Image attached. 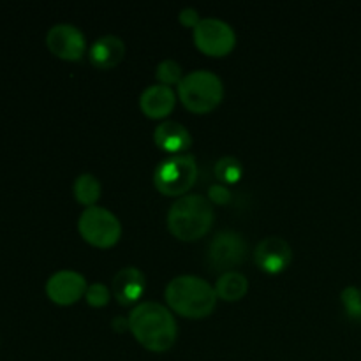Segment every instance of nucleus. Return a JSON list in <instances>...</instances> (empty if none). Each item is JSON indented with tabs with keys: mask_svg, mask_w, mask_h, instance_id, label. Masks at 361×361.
<instances>
[{
	"mask_svg": "<svg viewBox=\"0 0 361 361\" xmlns=\"http://www.w3.org/2000/svg\"><path fill=\"white\" fill-rule=\"evenodd\" d=\"M214 286L196 275H178L166 288V300L175 312L185 317H204L215 309Z\"/></svg>",
	"mask_w": 361,
	"mask_h": 361,
	"instance_id": "3",
	"label": "nucleus"
},
{
	"mask_svg": "<svg viewBox=\"0 0 361 361\" xmlns=\"http://www.w3.org/2000/svg\"><path fill=\"white\" fill-rule=\"evenodd\" d=\"M214 224V208L210 200L201 194L182 196L168 212V229L183 242L200 240Z\"/></svg>",
	"mask_w": 361,
	"mask_h": 361,
	"instance_id": "2",
	"label": "nucleus"
},
{
	"mask_svg": "<svg viewBox=\"0 0 361 361\" xmlns=\"http://www.w3.org/2000/svg\"><path fill=\"white\" fill-rule=\"evenodd\" d=\"M197 178V164L194 155H168L154 171V185L164 196H182Z\"/></svg>",
	"mask_w": 361,
	"mask_h": 361,
	"instance_id": "5",
	"label": "nucleus"
},
{
	"mask_svg": "<svg viewBox=\"0 0 361 361\" xmlns=\"http://www.w3.org/2000/svg\"><path fill=\"white\" fill-rule=\"evenodd\" d=\"M126 56V44L116 35H102L92 44L90 60L99 69H111Z\"/></svg>",
	"mask_w": 361,
	"mask_h": 361,
	"instance_id": "15",
	"label": "nucleus"
},
{
	"mask_svg": "<svg viewBox=\"0 0 361 361\" xmlns=\"http://www.w3.org/2000/svg\"><path fill=\"white\" fill-rule=\"evenodd\" d=\"M256 264L267 274H281L293 259L291 245L281 236H270L257 243L254 250Z\"/></svg>",
	"mask_w": 361,
	"mask_h": 361,
	"instance_id": "11",
	"label": "nucleus"
},
{
	"mask_svg": "<svg viewBox=\"0 0 361 361\" xmlns=\"http://www.w3.org/2000/svg\"><path fill=\"white\" fill-rule=\"evenodd\" d=\"M73 190L78 203L85 204L87 208L95 207L97 200L101 197V182L90 173H83L74 180Z\"/></svg>",
	"mask_w": 361,
	"mask_h": 361,
	"instance_id": "17",
	"label": "nucleus"
},
{
	"mask_svg": "<svg viewBox=\"0 0 361 361\" xmlns=\"http://www.w3.org/2000/svg\"><path fill=\"white\" fill-rule=\"evenodd\" d=\"M178 20L180 23L185 25V27H196V25L201 21L200 13H197V9H194V7H185V9L180 11Z\"/></svg>",
	"mask_w": 361,
	"mask_h": 361,
	"instance_id": "23",
	"label": "nucleus"
},
{
	"mask_svg": "<svg viewBox=\"0 0 361 361\" xmlns=\"http://www.w3.org/2000/svg\"><path fill=\"white\" fill-rule=\"evenodd\" d=\"M194 42L210 56H224L235 48L236 35L231 25L219 18H203L194 27Z\"/></svg>",
	"mask_w": 361,
	"mask_h": 361,
	"instance_id": "7",
	"label": "nucleus"
},
{
	"mask_svg": "<svg viewBox=\"0 0 361 361\" xmlns=\"http://www.w3.org/2000/svg\"><path fill=\"white\" fill-rule=\"evenodd\" d=\"M154 141L161 150L168 152V154H185L187 148L192 143L190 133L178 122L173 120H166V122L159 123L154 130Z\"/></svg>",
	"mask_w": 361,
	"mask_h": 361,
	"instance_id": "13",
	"label": "nucleus"
},
{
	"mask_svg": "<svg viewBox=\"0 0 361 361\" xmlns=\"http://www.w3.org/2000/svg\"><path fill=\"white\" fill-rule=\"evenodd\" d=\"M145 286H147V281H145L143 271L134 267H127L115 275L111 282V291L122 305H130L143 296Z\"/></svg>",
	"mask_w": 361,
	"mask_h": 361,
	"instance_id": "12",
	"label": "nucleus"
},
{
	"mask_svg": "<svg viewBox=\"0 0 361 361\" xmlns=\"http://www.w3.org/2000/svg\"><path fill=\"white\" fill-rule=\"evenodd\" d=\"M87 293V281L80 271L60 270L46 282V295L59 305H71Z\"/></svg>",
	"mask_w": 361,
	"mask_h": 361,
	"instance_id": "10",
	"label": "nucleus"
},
{
	"mask_svg": "<svg viewBox=\"0 0 361 361\" xmlns=\"http://www.w3.org/2000/svg\"><path fill=\"white\" fill-rule=\"evenodd\" d=\"M247 289H249V281L245 275L233 270L224 271L215 284V293L219 298H224L228 302H236V300L243 298Z\"/></svg>",
	"mask_w": 361,
	"mask_h": 361,
	"instance_id": "16",
	"label": "nucleus"
},
{
	"mask_svg": "<svg viewBox=\"0 0 361 361\" xmlns=\"http://www.w3.org/2000/svg\"><path fill=\"white\" fill-rule=\"evenodd\" d=\"M46 44L49 51L62 60H80L87 48L85 34L71 23H59L49 28L46 35Z\"/></svg>",
	"mask_w": 361,
	"mask_h": 361,
	"instance_id": "9",
	"label": "nucleus"
},
{
	"mask_svg": "<svg viewBox=\"0 0 361 361\" xmlns=\"http://www.w3.org/2000/svg\"><path fill=\"white\" fill-rule=\"evenodd\" d=\"M344 309L353 321H361V291L349 286L341 295Z\"/></svg>",
	"mask_w": 361,
	"mask_h": 361,
	"instance_id": "20",
	"label": "nucleus"
},
{
	"mask_svg": "<svg viewBox=\"0 0 361 361\" xmlns=\"http://www.w3.org/2000/svg\"><path fill=\"white\" fill-rule=\"evenodd\" d=\"M129 328L143 348L164 353L176 341V321L171 310L157 302H143L129 314Z\"/></svg>",
	"mask_w": 361,
	"mask_h": 361,
	"instance_id": "1",
	"label": "nucleus"
},
{
	"mask_svg": "<svg viewBox=\"0 0 361 361\" xmlns=\"http://www.w3.org/2000/svg\"><path fill=\"white\" fill-rule=\"evenodd\" d=\"M78 229L88 243L95 247L115 245L122 235V226L113 212L102 207H90L78 219Z\"/></svg>",
	"mask_w": 361,
	"mask_h": 361,
	"instance_id": "6",
	"label": "nucleus"
},
{
	"mask_svg": "<svg viewBox=\"0 0 361 361\" xmlns=\"http://www.w3.org/2000/svg\"><path fill=\"white\" fill-rule=\"evenodd\" d=\"M208 197H210L212 203L226 204L231 201V190H229L224 183H214V185L208 189Z\"/></svg>",
	"mask_w": 361,
	"mask_h": 361,
	"instance_id": "22",
	"label": "nucleus"
},
{
	"mask_svg": "<svg viewBox=\"0 0 361 361\" xmlns=\"http://www.w3.org/2000/svg\"><path fill=\"white\" fill-rule=\"evenodd\" d=\"M243 175V166L233 155H224L215 162V176L222 183H236Z\"/></svg>",
	"mask_w": 361,
	"mask_h": 361,
	"instance_id": "18",
	"label": "nucleus"
},
{
	"mask_svg": "<svg viewBox=\"0 0 361 361\" xmlns=\"http://www.w3.org/2000/svg\"><path fill=\"white\" fill-rule=\"evenodd\" d=\"M247 257V242L240 233L226 231L217 233L212 238L207 250V259L214 270H228L242 264Z\"/></svg>",
	"mask_w": 361,
	"mask_h": 361,
	"instance_id": "8",
	"label": "nucleus"
},
{
	"mask_svg": "<svg viewBox=\"0 0 361 361\" xmlns=\"http://www.w3.org/2000/svg\"><path fill=\"white\" fill-rule=\"evenodd\" d=\"M178 95L183 106L192 113H208L217 108L224 97V85L212 71L197 69L182 78Z\"/></svg>",
	"mask_w": 361,
	"mask_h": 361,
	"instance_id": "4",
	"label": "nucleus"
},
{
	"mask_svg": "<svg viewBox=\"0 0 361 361\" xmlns=\"http://www.w3.org/2000/svg\"><path fill=\"white\" fill-rule=\"evenodd\" d=\"M109 296L111 293H109L108 286L102 282H94L92 286H88L87 293H85V298L92 307H104L109 302Z\"/></svg>",
	"mask_w": 361,
	"mask_h": 361,
	"instance_id": "21",
	"label": "nucleus"
},
{
	"mask_svg": "<svg viewBox=\"0 0 361 361\" xmlns=\"http://www.w3.org/2000/svg\"><path fill=\"white\" fill-rule=\"evenodd\" d=\"M155 76L161 81V85L171 87V85H178L183 78V69L178 62L171 59L162 60L155 69Z\"/></svg>",
	"mask_w": 361,
	"mask_h": 361,
	"instance_id": "19",
	"label": "nucleus"
},
{
	"mask_svg": "<svg viewBox=\"0 0 361 361\" xmlns=\"http://www.w3.org/2000/svg\"><path fill=\"white\" fill-rule=\"evenodd\" d=\"M111 326L115 328L116 331H123L126 330V328H129V317H115V319H113V323H111Z\"/></svg>",
	"mask_w": 361,
	"mask_h": 361,
	"instance_id": "24",
	"label": "nucleus"
},
{
	"mask_svg": "<svg viewBox=\"0 0 361 361\" xmlns=\"http://www.w3.org/2000/svg\"><path fill=\"white\" fill-rule=\"evenodd\" d=\"M175 92L166 85H150L140 97V108L150 118H164L175 108Z\"/></svg>",
	"mask_w": 361,
	"mask_h": 361,
	"instance_id": "14",
	"label": "nucleus"
}]
</instances>
